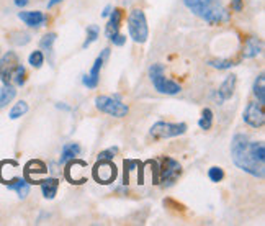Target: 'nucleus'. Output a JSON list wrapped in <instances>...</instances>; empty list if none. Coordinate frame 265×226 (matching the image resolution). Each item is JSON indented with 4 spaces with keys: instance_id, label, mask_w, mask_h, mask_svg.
I'll return each instance as SVG.
<instances>
[{
    "instance_id": "1",
    "label": "nucleus",
    "mask_w": 265,
    "mask_h": 226,
    "mask_svg": "<svg viewBox=\"0 0 265 226\" xmlns=\"http://www.w3.org/2000/svg\"><path fill=\"white\" fill-rule=\"evenodd\" d=\"M231 156H233L234 164L238 166L239 169H242L254 177L263 179L265 164H259L257 161H254V157L249 151V138L246 135L242 133L234 135L231 141Z\"/></svg>"
},
{
    "instance_id": "2",
    "label": "nucleus",
    "mask_w": 265,
    "mask_h": 226,
    "mask_svg": "<svg viewBox=\"0 0 265 226\" xmlns=\"http://www.w3.org/2000/svg\"><path fill=\"white\" fill-rule=\"evenodd\" d=\"M183 4L208 25H224L231 20L229 10L221 4V0H183Z\"/></svg>"
},
{
    "instance_id": "3",
    "label": "nucleus",
    "mask_w": 265,
    "mask_h": 226,
    "mask_svg": "<svg viewBox=\"0 0 265 226\" xmlns=\"http://www.w3.org/2000/svg\"><path fill=\"white\" fill-rule=\"evenodd\" d=\"M149 79L159 93H165V95H177L182 89L180 85L171 81V79L165 77V71H164V64H152L149 68Z\"/></svg>"
},
{
    "instance_id": "4",
    "label": "nucleus",
    "mask_w": 265,
    "mask_h": 226,
    "mask_svg": "<svg viewBox=\"0 0 265 226\" xmlns=\"http://www.w3.org/2000/svg\"><path fill=\"white\" fill-rule=\"evenodd\" d=\"M128 30H129V36L132 38V41L139 43V45H143V43H146L147 38H149V28H147L146 15L141 9H135L129 12Z\"/></svg>"
},
{
    "instance_id": "5",
    "label": "nucleus",
    "mask_w": 265,
    "mask_h": 226,
    "mask_svg": "<svg viewBox=\"0 0 265 226\" xmlns=\"http://www.w3.org/2000/svg\"><path fill=\"white\" fill-rule=\"evenodd\" d=\"M157 184L162 187H171L174 182L180 177L182 174V166L172 157H162L157 161Z\"/></svg>"
},
{
    "instance_id": "6",
    "label": "nucleus",
    "mask_w": 265,
    "mask_h": 226,
    "mask_svg": "<svg viewBox=\"0 0 265 226\" xmlns=\"http://www.w3.org/2000/svg\"><path fill=\"white\" fill-rule=\"evenodd\" d=\"M95 107H97L100 112L116 116V118H123V116H126L129 113L128 105H124L120 100V95H115V97L100 95L95 99Z\"/></svg>"
},
{
    "instance_id": "7",
    "label": "nucleus",
    "mask_w": 265,
    "mask_h": 226,
    "mask_svg": "<svg viewBox=\"0 0 265 226\" xmlns=\"http://www.w3.org/2000/svg\"><path fill=\"white\" fill-rule=\"evenodd\" d=\"M187 131L185 123H169V121H157L152 125L149 135L154 140H169V138L180 136Z\"/></svg>"
},
{
    "instance_id": "8",
    "label": "nucleus",
    "mask_w": 265,
    "mask_h": 226,
    "mask_svg": "<svg viewBox=\"0 0 265 226\" xmlns=\"http://www.w3.org/2000/svg\"><path fill=\"white\" fill-rule=\"evenodd\" d=\"M92 176L98 184L107 185L115 182L118 176V169L112 161H97V164H95L92 169Z\"/></svg>"
},
{
    "instance_id": "9",
    "label": "nucleus",
    "mask_w": 265,
    "mask_h": 226,
    "mask_svg": "<svg viewBox=\"0 0 265 226\" xmlns=\"http://www.w3.org/2000/svg\"><path fill=\"white\" fill-rule=\"evenodd\" d=\"M18 64H20V59L17 53H13V51H7V53L0 57V81H2V84L5 85L12 84L13 72L18 68Z\"/></svg>"
},
{
    "instance_id": "10",
    "label": "nucleus",
    "mask_w": 265,
    "mask_h": 226,
    "mask_svg": "<svg viewBox=\"0 0 265 226\" xmlns=\"http://www.w3.org/2000/svg\"><path fill=\"white\" fill-rule=\"evenodd\" d=\"M65 171H64V177L68 179L71 184H84L87 182V176H85V169H87V163L79 161V159H71V161L65 163Z\"/></svg>"
},
{
    "instance_id": "11",
    "label": "nucleus",
    "mask_w": 265,
    "mask_h": 226,
    "mask_svg": "<svg viewBox=\"0 0 265 226\" xmlns=\"http://www.w3.org/2000/svg\"><path fill=\"white\" fill-rule=\"evenodd\" d=\"M48 174V166L40 159H31L28 161L23 169V177L28 184H40L41 177Z\"/></svg>"
},
{
    "instance_id": "12",
    "label": "nucleus",
    "mask_w": 265,
    "mask_h": 226,
    "mask_svg": "<svg viewBox=\"0 0 265 226\" xmlns=\"http://www.w3.org/2000/svg\"><path fill=\"white\" fill-rule=\"evenodd\" d=\"M242 118H244V121L247 123L249 126H252V128H262L263 123H265L263 105L257 104V102H250V104L246 107Z\"/></svg>"
},
{
    "instance_id": "13",
    "label": "nucleus",
    "mask_w": 265,
    "mask_h": 226,
    "mask_svg": "<svg viewBox=\"0 0 265 226\" xmlns=\"http://www.w3.org/2000/svg\"><path fill=\"white\" fill-rule=\"evenodd\" d=\"M108 54H110V49L105 48V49H103V53L97 57V59H95L90 72H88V74L84 77V85H87L88 89H95V87L98 85V82H100V71L103 68V62L107 61Z\"/></svg>"
},
{
    "instance_id": "14",
    "label": "nucleus",
    "mask_w": 265,
    "mask_h": 226,
    "mask_svg": "<svg viewBox=\"0 0 265 226\" xmlns=\"http://www.w3.org/2000/svg\"><path fill=\"white\" fill-rule=\"evenodd\" d=\"M18 18L23 21L25 25H28L29 28H40V26H43L48 21V17L44 15L43 12H38V10H35V12H20Z\"/></svg>"
},
{
    "instance_id": "15",
    "label": "nucleus",
    "mask_w": 265,
    "mask_h": 226,
    "mask_svg": "<svg viewBox=\"0 0 265 226\" xmlns=\"http://www.w3.org/2000/svg\"><path fill=\"white\" fill-rule=\"evenodd\" d=\"M123 20V10L121 9H113V12L110 13V20H108V25L105 28V35L108 40H112L113 36L120 31V23Z\"/></svg>"
},
{
    "instance_id": "16",
    "label": "nucleus",
    "mask_w": 265,
    "mask_h": 226,
    "mask_svg": "<svg viewBox=\"0 0 265 226\" xmlns=\"http://www.w3.org/2000/svg\"><path fill=\"white\" fill-rule=\"evenodd\" d=\"M236 76L231 74V76H227L224 79V82L221 84V87L218 89V100H219V104L221 102H224V100H229L233 95H234V89H236Z\"/></svg>"
},
{
    "instance_id": "17",
    "label": "nucleus",
    "mask_w": 265,
    "mask_h": 226,
    "mask_svg": "<svg viewBox=\"0 0 265 226\" xmlns=\"http://www.w3.org/2000/svg\"><path fill=\"white\" fill-rule=\"evenodd\" d=\"M41 185V192H43V197L48 200H53L56 193H57V188H59V180L54 179V177H48V179H41L40 182Z\"/></svg>"
},
{
    "instance_id": "18",
    "label": "nucleus",
    "mask_w": 265,
    "mask_h": 226,
    "mask_svg": "<svg viewBox=\"0 0 265 226\" xmlns=\"http://www.w3.org/2000/svg\"><path fill=\"white\" fill-rule=\"evenodd\" d=\"M7 187H9L10 190L17 192L20 199H26V195L29 193V184L25 180V177H15L12 182L7 184Z\"/></svg>"
},
{
    "instance_id": "19",
    "label": "nucleus",
    "mask_w": 265,
    "mask_h": 226,
    "mask_svg": "<svg viewBox=\"0 0 265 226\" xmlns=\"http://www.w3.org/2000/svg\"><path fill=\"white\" fill-rule=\"evenodd\" d=\"M80 154V146L77 143H68L62 146V152H61V159H59V164H65L71 159Z\"/></svg>"
},
{
    "instance_id": "20",
    "label": "nucleus",
    "mask_w": 265,
    "mask_h": 226,
    "mask_svg": "<svg viewBox=\"0 0 265 226\" xmlns=\"http://www.w3.org/2000/svg\"><path fill=\"white\" fill-rule=\"evenodd\" d=\"M249 151L250 154H252L254 161H257L259 164H263L265 163V146L262 141H249Z\"/></svg>"
},
{
    "instance_id": "21",
    "label": "nucleus",
    "mask_w": 265,
    "mask_h": 226,
    "mask_svg": "<svg viewBox=\"0 0 265 226\" xmlns=\"http://www.w3.org/2000/svg\"><path fill=\"white\" fill-rule=\"evenodd\" d=\"M262 51V41L259 38H247L244 48V57H255Z\"/></svg>"
},
{
    "instance_id": "22",
    "label": "nucleus",
    "mask_w": 265,
    "mask_h": 226,
    "mask_svg": "<svg viewBox=\"0 0 265 226\" xmlns=\"http://www.w3.org/2000/svg\"><path fill=\"white\" fill-rule=\"evenodd\" d=\"M254 95L260 105H265V76L260 74L254 82Z\"/></svg>"
},
{
    "instance_id": "23",
    "label": "nucleus",
    "mask_w": 265,
    "mask_h": 226,
    "mask_svg": "<svg viewBox=\"0 0 265 226\" xmlns=\"http://www.w3.org/2000/svg\"><path fill=\"white\" fill-rule=\"evenodd\" d=\"M15 95H17V90H15V87L12 84L5 85L0 89V108H4L7 104H10V102L15 99Z\"/></svg>"
},
{
    "instance_id": "24",
    "label": "nucleus",
    "mask_w": 265,
    "mask_h": 226,
    "mask_svg": "<svg viewBox=\"0 0 265 226\" xmlns=\"http://www.w3.org/2000/svg\"><path fill=\"white\" fill-rule=\"evenodd\" d=\"M98 35H100V28H98L97 25H90V26H87V38H85V41H84L82 48L85 49V48L90 46L93 41H97Z\"/></svg>"
},
{
    "instance_id": "25",
    "label": "nucleus",
    "mask_w": 265,
    "mask_h": 226,
    "mask_svg": "<svg viewBox=\"0 0 265 226\" xmlns=\"http://www.w3.org/2000/svg\"><path fill=\"white\" fill-rule=\"evenodd\" d=\"M10 41L17 46H25V45H28L29 41H31V36H29L28 33H25V31H15V33L10 35Z\"/></svg>"
},
{
    "instance_id": "26",
    "label": "nucleus",
    "mask_w": 265,
    "mask_h": 226,
    "mask_svg": "<svg viewBox=\"0 0 265 226\" xmlns=\"http://www.w3.org/2000/svg\"><path fill=\"white\" fill-rule=\"evenodd\" d=\"M26 112H28V104H26V102H23V100H20L18 104L13 105V108H12L10 113H9V116H10L12 120H17V118H20V116H23Z\"/></svg>"
},
{
    "instance_id": "27",
    "label": "nucleus",
    "mask_w": 265,
    "mask_h": 226,
    "mask_svg": "<svg viewBox=\"0 0 265 226\" xmlns=\"http://www.w3.org/2000/svg\"><path fill=\"white\" fill-rule=\"evenodd\" d=\"M124 166V174H123V184L128 185L129 184V174L136 169V167L139 166V161H136V159H126V161L123 163Z\"/></svg>"
},
{
    "instance_id": "28",
    "label": "nucleus",
    "mask_w": 265,
    "mask_h": 226,
    "mask_svg": "<svg viewBox=\"0 0 265 226\" xmlns=\"http://www.w3.org/2000/svg\"><path fill=\"white\" fill-rule=\"evenodd\" d=\"M198 126H200L202 130H205V131H208L213 126V112L210 110V108H205L203 110L202 118L198 120Z\"/></svg>"
},
{
    "instance_id": "29",
    "label": "nucleus",
    "mask_w": 265,
    "mask_h": 226,
    "mask_svg": "<svg viewBox=\"0 0 265 226\" xmlns=\"http://www.w3.org/2000/svg\"><path fill=\"white\" fill-rule=\"evenodd\" d=\"M25 81H26V71H25V68L21 64H18V68L15 69V72H13V77H12V82L15 84V85H23L25 84Z\"/></svg>"
},
{
    "instance_id": "30",
    "label": "nucleus",
    "mask_w": 265,
    "mask_h": 226,
    "mask_svg": "<svg viewBox=\"0 0 265 226\" xmlns=\"http://www.w3.org/2000/svg\"><path fill=\"white\" fill-rule=\"evenodd\" d=\"M28 62L31 64L35 69H40L41 66L44 64V56H43L41 51H33V53L29 54V57H28Z\"/></svg>"
},
{
    "instance_id": "31",
    "label": "nucleus",
    "mask_w": 265,
    "mask_h": 226,
    "mask_svg": "<svg viewBox=\"0 0 265 226\" xmlns=\"http://www.w3.org/2000/svg\"><path fill=\"white\" fill-rule=\"evenodd\" d=\"M56 38H57L56 33H48L46 36H43V40L40 41V46L44 51H51V49H53V45H54Z\"/></svg>"
},
{
    "instance_id": "32",
    "label": "nucleus",
    "mask_w": 265,
    "mask_h": 226,
    "mask_svg": "<svg viewBox=\"0 0 265 226\" xmlns=\"http://www.w3.org/2000/svg\"><path fill=\"white\" fill-rule=\"evenodd\" d=\"M208 64L211 66V68H215V69H219V71H223V69H231L233 66H236L233 61L229 59H213V61H208Z\"/></svg>"
},
{
    "instance_id": "33",
    "label": "nucleus",
    "mask_w": 265,
    "mask_h": 226,
    "mask_svg": "<svg viewBox=\"0 0 265 226\" xmlns=\"http://www.w3.org/2000/svg\"><path fill=\"white\" fill-rule=\"evenodd\" d=\"M118 154V148H108L105 151H102L100 154L97 156V161H113V157Z\"/></svg>"
},
{
    "instance_id": "34",
    "label": "nucleus",
    "mask_w": 265,
    "mask_h": 226,
    "mask_svg": "<svg viewBox=\"0 0 265 226\" xmlns=\"http://www.w3.org/2000/svg\"><path fill=\"white\" fill-rule=\"evenodd\" d=\"M208 177L211 182H221L224 179V171L221 169V167L215 166V167H211V169L208 171Z\"/></svg>"
},
{
    "instance_id": "35",
    "label": "nucleus",
    "mask_w": 265,
    "mask_h": 226,
    "mask_svg": "<svg viewBox=\"0 0 265 226\" xmlns=\"http://www.w3.org/2000/svg\"><path fill=\"white\" fill-rule=\"evenodd\" d=\"M112 41H113L115 46H123L124 43H126V36L121 35V33H116L113 38H112Z\"/></svg>"
},
{
    "instance_id": "36",
    "label": "nucleus",
    "mask_w": 265,
    "mask_h": 226,
    "mask_svg": "<svg viewBox=\"0 0 265 226\" xmlns=\"http://www.w3.org/2000/svg\"><path fill=\"white\" fill-rule=\"evenodd\" d=\"M231 9L234 12H242V9H244V2H242V0H231Z\"/></svg>"
},
{
    "instance_id": "37",
    "label": "nucleus",
    "mask_w": 265,
    "mask_h": 226,
    "mask_svg": "<svg viewBox=\"0 0 265 226\" xmlns=\"http://www.w3.org/2000/svg\"><path fill=\"white\" fill-rule=\"evenodd\" d=\"M13 2L17 7H20V9H23V7L28 5V0H13Z\"/></svg>"
},
{
    "instance_id": "38",
    "label": "nucleus",
    "mask_w": 265,
    "mask_h": 226,
    "mask_svg": "<svg viewBox=\"0 0 265 226\" xmlns=\"http://www.w3.org/2000/svg\"><path fill=\"white\" fill-rule=\"evenodd\" d=\"M61 2H62V0H49V2H48V9H53L54 5L61 4Z\"/></svg>"
},
{
    "instance_id": "39",
    "label": "nucleus",
    "mask_w": 265,
    "mask_h": 226,
    "mask_svg": "<svg viewBox=\"0 0 265 226\" xmlns=\"http://www.w3.org/2000/svg\"><path fill=\"white\" fill-rule=\"evenodd\" d=\"M110 13H112V7L108 5V7H105V10H103V13H102V15H103V17H108Z\"/></svg>"
}]
</instances>
